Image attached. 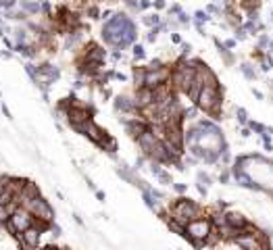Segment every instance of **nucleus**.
I'll return each instance as SVG.
<instances>
[{
	"label": "nucleus",
	"mask_w": 273,
	"mask_h": 250,
	"mask_svg": "<svg viewBox=\"0 0 273 250\" xmlns=\"http://www.w3.org/2000/svg\"><path fill=\"white\" fill-rule=\"evenodd\" d=\"M9 217H11V213L7 211V206H5V204H0V225H5L7 221H9Z\"/></svg>",
	"instance_id": "e433bc0d"
},
{
	"label": "nucleus",
	"mask_w": 273,
	"mask_h": 250,
	"mask_svg": "<svg viewBox=\"0 0 273 250\" xmlns=\"http://www.w3.org/2000/svg\"><path fill=\"white\" fill-rule=\"evenodd\" d=\"M34 225V215L27 211L25 206H19L15 213H13L11 217H9V221L5 223V229L15 238L17 233H21V231H25L27 227H32Z\"/></svg>",
	"instance_id": "7ed1b4c3"
},
{
	"label": "nucleus",
	"mask_w": 273,
	"mask_h": 250,
	"mask_svg": "<svg viewBox=\"0 0 273 250\" xmlns=\"http://www.w3.org/2000/svg\"><path fill=\"white\" fill-rule=\"evenodd\" d=\"M169 217L180 221L182 225H188L190 221L200 219V217H207V208H202L198 202L190 200L188 196H177L171 204H169Z\"/></svg>",
	"instance_id": "f257e3e1"
},
{
	"label": "nucleus",
	"mask_w": 273,
	"mask_h": 250,
	"mask_svg": "<svg viewBox=\"0 0 273 250\" xmlns=\"http://www.w3.org/2000/svg\"><path fill=\"white\" fill-rule=\"evenodd\" d=\"M217 182H219V184H229L231 182V169H229V167H221L219 175H217Z\"/></svg>",
	"instance_id": "a878e982"
},
{
	"label": "nucleus",
	"mask_w": 273,
	"mask_h": 250,
	"mask_svg": "<svg viewBox=\"0 0 273 250\" xmlns=\"http://www.w3.org/2000/svg\"><path fill=\"white\" fill-rule=\"evenodd\" d=\"M196 184H202V186H213V177L207 173V171H198L196 173Z\"/></svg>",
	"instance_id": "393cba45"
},
{
	"label": "nucleus",
	"mask_w": 273,
	"mask_h": 250,
	"mask_svg": "<svg viewBox=\"0 0 273 250\" xmlns=\"http://www.w3.org/2000/svg\"><path fill=\"white\" fill-rule=\"evenodd\" d=\"M98 148L102 150V152H106L108 157H111L113 161H117V150H119V142H117V138H113L111 134H108L104 140L98 144Z\"/></svg>",
	"instance_id": "4468645a"
},
{
	"label": "nucleus",
	"mask_w": 273,
	"mask_h": 250,
	"mask_svg": "<svg viewBox=\"0 0 273 250\" xmlns=\"http://www.w3.org/2000/svg\"><path fill=\"white\" fill-rule=\"evenodd\" d=\"M17 5L30 17H40V11H42V0H19Z\"/></svg>",
	"instance_id": "2eb2a0df"
},
{
	"label": "nucleus",
	"mask_w": 273,
	"mask_h": 250,
	"mask_svg": "<svg viewBox=\"0 0 273 250\" xmlns=\"http://www.w3.org/2000/svg\"><path fill=\"white\" fill-rule=\"evenodd\" d=\"M173 71V63H165L159 69H146V88H159L161 83H167Z\"/></svg>",
	"instance_id": "39448f33"
},
{
	"label": "nucleus",
	"mask_w": 273,
	"mask_h": 250,
	"mask_svg": "<svg viewBox=\"0 0 273 250\" xmlns=\"http://www.w3.org/2000/svg\"><path fill=\"white\" fill-rule=\"evenodd\" d=\"M0 57H3V59H13V50H3V52H0Z\"/></svg>",
	"instance_id": "5fc2aeb1"
},
{
	"label": "nucleus",
	"mask_w": 273,
	"mask_h": 250,
	"mask_svg": "<svg viewBox=\"0 0 273 250\" xmlns=\"http://www.w3.org/2000/svg\"><path fill=\"white\" fill-rule=\"evenodd\" d=\"M236 119H238V123L242 125V128H244V125H248V110L246 108H244V106H238L236 108Z\"/></svg>",
	"instance_id": "5701e85b"
},
{
	"label": "nucleus",
	"mask_w": 273,
	"mask_h": 250,
	"mask_svg": "<svg viewBox=\"0 0 273 250\" xmlns=\"http://www.w3.org/2000/svg\"><path fill=\"white\" fill-rule=\"evenodd\" d=\"M27 211H30L36 219H44L48 223H54V217H57V211H54V206L44 198V196H38L34 198L30 204L25 206Z\"/></svg>",
	"instance_id": "20e7f679"
},
{
	"label": "nucleus",
	"mask_w": 273,
	"mask_h": 250,
	"mask_svg": "<svg viewBox=\"0 0 273 250\" xmlns=\"http://www.w3.org/2000/svg\"><path fill=\"white\" fill-rule=\"evenodd\" d=\"M250 134H252V132H250L248 125H244V128L240 130V136H242V138H250Z\"/></svg>",
	"instance_id": "3c124183"
},
{
	"label": "nucleus",
	"mask_w": 273,
	"mask_h": 250,
	"mask_svg": "<svg viewBox=\"0 0 273 250\" xmlns=\"http://www.w3.org/2000/svg\"><path fill=\"white\" fill-rule=\"evenodd\" d=\"M157 179H159L161 184H165V186H171V184H173V177H171V173H169V171H165V169H163V171L157 175Z\"/></svg>",
	"instance_id": "7c9ffc66"
},
{
	"label": "nucleus",
	"mask_w": 273,
	"mask_h": 250,
	"mask_svg": "<svg viewBox=\"0 0 273 250\" xmlns=\"http://www.w3.org/2000/svg\"><path fill=\"white\" fill-rule=\"evenodd\" d=\"M236 44H238V40H236V38L223 40V46H225V48H229V50H231V48H236Z\"/></svg>",
	"instance_id": "a18cd8bd"
},
{
	"label": "nucleus",
	"mask_w": 273,
	"mask_h": 250,
	"mask_svg": "<svg viewBox=\"0 0 273 250\" xmlns=\"http://www.w3.org/2000/svg\"><path fill=\"white\" fill-rule=\"evenodd\" d=\"M106 136H108V132H106L104 128H100V125H98L96 121H94V119H90V121H88V132H86V138H88V140H92L94 144L98 146Z\"/></svg>",
	"instance_id": "f8f14e48"
},
{
	"label": "nucleus",
	"mask_w": 273,
	"mask_h": 250,
	"mask_svg": "<svg viewBox=\"0 0 273 250\" xmlns=\"http://www.w3.org/2000/svg\"><path fill=\"white\" fill-rule=\"evenodd\" d=\"M131 54H133V61H144L146 59V48L142 44H131Z\"/></svg>",
	"instance_id": "4be33fe9"
},
{
	"label": "nucleus",
	"mask_w": 273,
	"mask_h": 250,
	"mask_svg": "<svg viewBox=\"0 0 273 250\" xmlns=\"http://www.w3.org/2000/svg\"><path fill=\"white\" fill-rule=\"evenodd\" d=\"M225 223L231 225L234 229H240V231H242V227L248 223V219L244 217L240 211H231V208H227V211H225Z\"/></svg>",
	"instance_id": "ddd939ff"
},
{
	"label": "nucleus",
	"mask_w": 273,
	"mask_h": 250,
	"mask_svg": "<svg viewBox=\"0 0 273 250\" xmlns=\"http://www.w3.org/2000/svg\"><path fill=\"white\" fill-rule=\"evenodd\" d=\"M165 65V61H161V59H153L148 65H146V69H159V67H163Z\"/></svg>",
	"instance_id": "37998d69"
},
{
	"label": "nucleus",
	"mask_w": 273,
	"mask_h": 250,
	"mask_svg": "<svg viewBox=\"0 0 273 250\" xmlns=\"http://www.w3.org/2000/svg\"><path fill=\"white\" fill-rule=\"evenodd\" d=\"M127 79V75L125 73H121V71H115V81H121V83H123Z\"/></svg>",
	"instance_id": "603ef678"
},
{
	"label": "nucleus",
	"mask_w": 273,
	"mask_h": 250,
	"mask_svg": "<svg viewBox=\"0 0 273 250\" xmlns=\"http://www.w3.org/2000/svg\"><path fill=\"white\" fill-rule=\"evenodd\" d=\"M61 250H69V248H61Z\"/></svg>",
	"instance_id": "bf43d9fd"
},
{
	"label": "nucleus",
	"mask_w": 273,
	"mask_h": 250,
	"mask_svg": "<svg viewBox=\"0 0 273 250\" xmlns=\"http://www.w3.org/2000/svg\"><path fill=\"white\" fill-rule=\"evenodd\" d=\"M198 115H200V108L196 104H190L188 108H184V121H188V123H194L198 119Z\"/></svg>",
	"instance_id": "6ab92c4d"
},
{
	"label": "nucleus",
	"mask_w": 273,
	"mask_h": 250,
	"mask_svg": "<svg viewBox=\"0 0 273 250\" xmlns=\"http://www.w3.org/2000/svg\"><path fill=\"white\" fill-rule=\"evenodd\" d=\"M15 240L21 244V248H38L40 242H42V231L32 225V227H27L25 231L17 233Z\"/></svg>",
	"instance_id": "0eeeda50"
},
{
	"label": "nucleus",
	"mask_w": 273,
	"mask_h": 250,
	"mask_svg": "<svg viewBox=\"0 0 273 250\" xmlns=\"http://www.w3.org/2000/svg\"><path fill=\"white\" fill-rule=\"evenodd\" d=\"M204 11H207L209 13V15H217V17H221L223 15V9L221 7H217V5H207V9H204Z\"/></svg>",
	"instance_id": "72a5a7b5"
},
{
	"label": "nucleus",
	"mask_w": 273,
	"mask_h": 250,
	"mask_svg": "<svg viewBox=\"0 0 273 250\" xmlns=\"http://www.w3.org/2000/svg\"><path fill=\"white\" fill-rule=\"evenodd\" d=\"M131 98H133V104H135V108H138L140 113H142V110H144L146 106H150V104L155 102V90H153V88H146V86H144V88H140V90H135Z\"/></svg>",
	"instance_id": "9d476101"
},
{
	"label": "nucleus",
	"mask_w": 273,
	"mask_h": 250,
	"mask_svg": "<svg viewBox=\"0 0 273 250\" xmlns=\"http://www.w3.org/2000/svg\"><path fill=\"white\" fill-rule=\"evenodd\" d=\"M50 231H52V235H54V238H59V235H63V227L57 223V221H54V223L50 225Z\"/></svg>",
	"instance_id": "a19ab883"
},
{
	"label": "nucleus",
	"mask_w": 273,
	"mask_h": 250,
	"mask_svg": "<svg viewBox=\"0 0 273 250\" xmlns=\"http://www.w3.org/2000/svg\"><path fill=\"white\" fill-rule=\"evenodd\" d=\"M182 42H184V40H182L180 34H177V32H171V44H177V46H180Z\"/></svg>",
	"instance_id": "49530a36"
},
{
	"label": "nucleus",
	"mask_w": 273,
	"mask_h": 250,
	"mask_svg": "<svg viewBox=\"0 0 273 250\" xmlns=\"http://www.w3.org/2000/svg\"><path fill=\"white\" fill-rule=\"evenodd\" d=\"M167 11H169V17H177L184 9H182L180 5H171V7H167Z\"/></svg>",
	"instance_id": "ea45409f"
},
{
	"label": "nucleus",
	"mask_w": 273,
	"mask_h": 250,
	"mask_svg": "<svg viewBox=\"0 0 273 250\" xmlns=\"http://www.w3.org/2000/svg\"><path fill=\"white\" fill-rule=\"evenodd\" d=\"M269 42H271V38H269L267 34H258L256 48H258V50H263V52H267V48H269Z\"/></svg>",
	"instance_id": "bb28decb"
},
{
	"label": "nucleus",
	"mask_w": 273,
	"mask_h": 250,
	"mask_svg": "<svg viewBox=\"0 0 273 250\" xmlns=\"http://www.w3.org/2000/svg\"><path fill=\"white\" fill-rule=\"evenodd\" d=\"M108 57H111L115 63H119V61H123V59H125V54H123V50H113L111 54H108Z\"/></svg>",
	"instance_id": "58836bf2"
},
{
	"label": "nucleus",
	"mask_w": 273,
	"mask_h": 250,
	"mask_svg": "<svg viewBox=\"0 0 273 250\" xmlns=\"http://www.w3.org/2000/svg\"><path fill=\"white\" fill-rule=\"evenodd\" d=\"M23 69H25V73L30 75V79H32L34 83H38V71H36V65H34V63H30V61H27V63L23 65Z\"/></svg>",
	"instance_id": "c85d7f7f"
},
{
	"label": "nucleus",
	"mask_w": 273,
	"mask_h": 250,
	"mask_svg": "<svg viewBox=\"0 0 273 250\" xmlns=\"http://www.w3.org/2000/svg\"><path fill=\"white\" fill-rule=\"evenodd\" d=\"M192 23H194V27H196V32H198L200 36H204V34H207V32H204V25H202V23H198V21H194V19H192Z\"/></svg>",
	"instance_id": "8fccbe9b"
},
{
	"label": "nucleus",
	"mask_w": 273,
	"mask_h": 250,
	"mask_svg": "<svg viewBox=\"0 0 273 250\" xmlns=\"http://www.w3.org/2000/svg\"><path fill=\"white\" fill-rule=\"evenodd\" d=\"M161 21H163V17L159 15L157 11H155V13H148V15L142 17V23H144L146 27H157V25H161Z\"/></svg>",
	"instance_id": "aec40b11"
},
{
	"label": "nucleus",
	"mask_w": 273,
	"mask_h": 250,
	"mask_svg": "<svg viewBox=\"0 0 273 250\" xmlns=\"http://www.w3.org/2000/svg\"><path fill=\"white\" fill-rule=\"evenodd\" d=\"M94 194H96V198H98L100 202H104V200H106V196H104V192H102V190H98V188H96V190H94Z\"/></svg>",
	"instance_id": "864d4df0"
},
{
	"label": "nucleus",
	"mask_w": 273,
	"mask_h": 250,
	"mask_svg": "<svg viewBox=\"0 0 273 250\" xmlns=\"http://www.w3.org/2000/svg\"><path fill=\"white\" fill-rule=\"evenodd\" d=\"M215 206H217V208H219V211H227V208H229L227 200H221V198H219V200H217V202H215Z\"/></svg>",
	"instance_id": "de8ad7c7"
},
{
	"label": "nucleus",
	"mask_w": 273,
	"mask_h": 250,
	"mask_svg": "<svg viewBox=\"0 0 273 250\" xmlns=\"http://www.w3.org/2000/svg\"><path fill=\"white\" fill-rule=\"evenodd\" d=\"M248 128H250L252 134H258V136H265V134H267V125L258 123V121H248ZM267 136H269V134H267Z\"/></svg>",
	"instance_id": "b1692460"
},
{
	"label": "nucleus",
	"mask_w": 273,
	"mask_h": 250,
	"mask_svg": "<svg viewBox=\"0 0 273 250\" xmlns=\"http://www.w3.org/2000/svg\"><path fill=\"white\" fill-rule=\"evenodd\" d=\"M150 194H153V196L157 198V200H165L167 198V192H163L161 188H155V186H150V190H148Z\"/></svg>",
	"instance_id": "473e14b6"
},
{
	"label": "nucleus",
	"mask_w": 273,
	"mask_h": 250,
	"mask_svg": "<svg viewBox=\"0 0 273 250\" xmlns=\"http://www.w3.org/2000/svg\"><path fill=\"white\" fill-rule=\"evenodd\" d=\"M240 73L246 77L248 81H254L258 77V71H256V65L254 63H242L240 65Z\"/></svg>",
	"instance_id": "a211bd4d"
},
{
	"label": "nucleus",
	"mask_w": 273,
	"mask_h": 250,
	"mask_svg": "<svg viewBox=\"0 0 273 250\" xmlns=\"http://www.w3.org/2000/svg\"><path fill=\"white\" fill-rule=\"evenodd\" d=\"M38 196H42V192H40V186H38L36 182H32V179H27L25 186H23V190L15 196V200H17L21 206H27L34 198H38Z\"/></svg>",
	"instance_id": "1a4fd4ad"
},
{
	"label": "nucleus",
	"mask_w": 273,
	"mask_h": 250,
	"mask_svg": "<svg viewBox=\"0 0 273 250\" xmlns=\"http://www.w3.org/2000/svg\"><path fill=\"white\" fill-rule=\"evenodd\" d=\"M138 7H140V13H142V11H148L150 7H153V3H150V0H140Z\"/></svg>",
	"instance_id": "09e8293b"
},
{
	"label": "nucleus",
	"mask_w": 273,
	"mask_h": 250,
	"mask_svg": "<svg viewBox=\"0 0 273 250\" xmlns=\"http://www.w3.org/2000/svg\"><path fill=\"white\" fill-rule=\"evenodd\" d=\"M234 38H236L238 42H244V40L248 38V34H246V30H244V27L240 25V27H236V30H234Z\"/></svg>",
	"instance_id": "c9c22d12"
},
{
	"label": "nucleus",
	"mask_w": 273,
	"mask_h": 250,
	"mask_svg": "<svg viewBox=\"0 0 273 250\" xmlns=\"http://www.w3.org/2000/svg\"><path fill=\"white\" fill-rule=\"evenodd\" d=\"M171 190L177 194V196H184V194L188 192V184H175V182H173V184H171Z\"/></svg>",
	"instance_id": "f704fd0d"
},
{
	"label": "nucleus",
	"mask_w": 273,
	"mask_h": 250,
	"mask_svg": "<svg viewBox=\"0 0 273 250\" xmlns=\"http://www.w3.org/2000/svg\"><path fill=\"white\" fill-rule=\"evenodd\" d=\"M73 219H75V223H77V225H84V221H81V217H79L77 213L73 215Z\"/></svg>",
	"instance_id": "4d7b16f0"
},
{
	"label": "nucleus",
	"mask_w": 273,
	"mask_h": 250,
	"mask_svg": "<svg viewBox=\"0 0 273 250\" xmlns=\"http://www.w3.org/2000/svg\"><path fill=\"white\" fill-rule=\"evenodd\" d=\"M194 188H196V192L200 194L202 198H207V194H209V188H207V186H202V184H194Z\"/></svg>",
	"instance_id": "c03bdc74"
},
{
	"label": "nucleus",
	"mask_w": 273,
	"mask_h": 250,
	"mask_svg": "<svg viewBox=\"0 0 273 250\" xmlns=\"http://www.w3.org/2000/svg\"><path fill=\"white\" fill-rule=\"evenodd\" d=\"M194 21H198V23H209L211 21V15H209V13L207 11H202V9H198V11H194V17H192Z\"/></svg>",
	"instance_id": "cd10ccee"
},
{
	"label": "nucleus",
	"mask_w": 273,
	"mask_h": 250,
	"mask_svg": "<svg viewBox=\"0 0 273 250\" xmlns=\"http://www.w3.org/2000/svg\"><path fill=\"white\" fill-rule=\"evenodd\" d=\"M196 79L202 83V86H209V88L221 86V83H219V77H217V73H215L213 69H211L207 63H204V61L196 67Z\"/></svg>",
	"instance_id": "6e6552de"
},
{
	"label": "nucleus",
	"mask_w": 273,
	"mask_h": 250,
	"mask_svg": "<svg viewBox=\"0 0 273 250\" xmlns=\"http://www.w3.org/2000/svg\"><path fill=\"white\" fill-rule=\"evenodd\" d=\"M213 44H215V48H217V52H219V57H221V61L227 65V67H231L236 63V57H234V52H231L229 48H225L223 46V42L219 40V38H213Z\"/></svg>",
	"instance_id": "dca6fc26"
},
{
	"label": "nucleus",
	"mask_w": 273,
	"mask_h": 250,
	"mask_svg": "<svg viewBox=\"0 0 273 250\" xmlns=\"http://www.w3.org/2000/svg\"><path fill=\"white\" fill-rule=\"evenodd\" d=\"M100 7L98 5H92V3H86L84 5V15L90 17V19H100Z\"/></svg>",
	"instance_id": "412c9836"
},
{
	"label": "nucleus",
	"mask_w": 273,
	"mask_h": 250,
	"mask_svg": "<svg viewBox=\"0 0 273 250\" xmlns=\"http://www.w3.org/2000/svg\"><path fill=\"white\" fill-rule=\"evenodd\" d=\"M153 7H155V11H157V13L165 11V9H167V0H155V3H153Z\"/></svg>",
	"instance_id": "79ce46f5"
},
{
	"label": "nucleus",
	"mask_w": 273,
	"mask_h": 250,
	"mask_svg": "<svg viewBox=\"0 0 273 250\" xmlns=\"http://www.w3.org/2000/svg\"><path fill=\"white\" fill-rule=\"evenodd\" d=\"M159 34H161L159 25H157V27H150V30L146 32V42H148V44H155V42L159 40Z\"/></svg>",
	"instance_id": "c756f323"
},
{
	"label": "nucleus",
	"mask_w": 273,
	"mask_h": 250,
	"mask_svg": "<svg viewBox=\"0 0 273 250\" xmlns=\"http://www.w3.org/2000/svg\"><path fill=\"white\" fill-rule=\"evenodd\" d=\"M252 94L256 96V98H258V100H263V94H261V92H258V90H254V88H252Z\"/></svg>",
	"instance_id": "13d9d810"
},
{
	"label": "nucleus",
	"mask_w": 273,
	"mask_h": 250,
	"mask_svg": "<svg viewBox=\"0 0 273 250\" xmlns=\"http://www.w3.org/2000/svg\"><path fill=\"white\" fill-rule=\"evenodd\" d=\"M180 48H182V54H184V57H190V54H192V44H190V42H182Z\"/></svg>",
	"instance_id": "4c0bfd02"
},
{
	"label": "nucleus",
	"mask_w": 273,
	"mask_h": 250,
	"mask_svg": "<svg viewBox=\"0 0 273 250\" xmlns=\"http://www.w3.org/2000/svg\"><path fill=\"white\" fill-rule=\"evenodd\" d=\"M135 142H138V146H140V150H142V155L148 159L150 155H153V150L161 144V138L148 128L144 134H140L138 138H135Z\"/></svg>",
	"instance_id": "423d86ee"
},
{
	"label": "nucleus",
	"mask_w": 273,
	"mask_h": 250,
	"mask_svg": "<svg viewBox=\"0 0 273 250\" xmlns=\"http://www.w3.org/2000/svg\"><path fill=\"white\" fill-rule=\"evenodd\" d=\"M113 108H115V113H140L138 108H135L133 104V98L127 94H117L115 98H113Z\"/></svg>",
	"instance_id": "9b49d317"
},
{
	"label": "nucleus",
	"mask_w": 273,
	"mask_h": 250,
	"mask_svg": "<svg viewBox=\"0 0 273 250\" xmlns=\"http://www.w3.org/2000/svg\"><path fill=\"white\" fill-rule=\"evenodd\" d=\"M175 19H177V21H180V25H182V27H188L190 23H192V17H190V15H188V13H186V11H182V13H180V15H177Z\"/></svg>",
	"instance_id": "2f4dec72"
},
{
	"label": "nucleus",
	"mask_w": 273,
	"mask_h": 250,
	"mask_svg": "<svg viewBox=\"0 0 273 250\" xmlns=\"http://www.w3.org/2000/svg\"><path fill=\"white\" fill-rule=\"evenodd\" d=\"M3 113H5V117L13 119V115H11V110H9V106H7V104H3Z\"/></svg>",
	"instance_id": "6e6d98bb"
},
{
	"label": "nucleus",
	"mask_w": 273,
	"mask_h": 250,
	"mask_svg": "<svg viewBox=\"0 0 273 250\" xmlns=\"http://www.w3.org/2000/svg\"><path fill=\"white\" fill-rule=\"evenodd\" d=\"M131 83H133V90H140L146 86V67L144 65L131 67Z\"/></svg>",
	"instance_id": "f3484780"
},
{
	"label": "nucleus",
	"mask_w": 273,
	"mask_h": 250,
	"mask_svg": "<svg viewBox=\"0 0 273 250\" xmlns=\"http://www.w3.org/2000/svg\"><path fill=\"white\" fill-rule=\"evenodd\" d=\"M213 231V223L209 217H200V219H194L190 221L186 225V233H184V240H188L196 250L207 246V238L209 233Z\"/></svg>",
	"instance_id": "f03ea898"
}]
</instances>
